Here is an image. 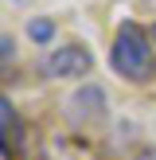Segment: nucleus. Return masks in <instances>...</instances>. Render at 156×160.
I'll use <instances>...</instances> for the list:
<instances>
[{
	"label": "nucleus",
	"instance_id": "nucleus-1",
	"mask_svg": "<svg viewBox=\"0 0 156 160\" xmlns=\"http://www.w3.org/2000/svg\"><path fill=\"white\" fill-rule=\"evenodd\" d=\"M109 67L113 74H121L125 82L133 86H148L156 82V43H152V31H144L140 23L121 20L109 39Z\"/></svg>",
	"mask_w": 156,
	"mask_h": 160
},
{
	"label": "nucleus",
	"instance_id": "nucleus-3",
	"mask_svg": "<svg viewBox=\"0 0 156 160\" xmlns=\"http://www.w3.org/2000/svg\"><path fill=\"white\" fill-rule=\"evenodd\" d=\"M66 117H70V121H78V125L105 117V90H101L98 82L78 86V94H70V98H66Z\"/></svg>",
	"mask_w": 156,
	"mask_h": 160
},
{
	"label": "nucleus",
	"instance_id": "nucleus-6",
	"mask_svg": "<svg viewBox=\"0 0 156 160\" xmlns=\"http://www.w3.org/2000/svg\"><path fill=\"white\" fill-rule=\"evenodd\" d=\"M12 55H16V43H12V35H0V62H4V70L12 67Z\"/></svg>",
	"mask_w": 156,
	"mask_h": 160
},
{
	"label": "nucleus",
	"instance_id": "nucleus-5",
	"mask_svg": "<svg viewBox=\"0 0 156 160\" xmlns=\"http://www.w3.org/2000/svg\"><path fill=\"white\" fill-rule=\"evenodd\" d=\"M55 31H59V28H55V20H47V16L27 20V39H31L35 47H47V43L55 39Z\"/></svg>",
	"mask_w": 156,
	"mask_h": 160
},
{
	"label": "nucleus",
	"instance_id": "nucleus-2",
	"mask_svg": "<svg viewBox=\"0 0 156 160\" xmlns=\"http://www.w3.org/2000/svg\"><path fill=\"white\" fill-rule=\"evenodd\" d=\"M94 70V55L86 43H59L39 59V74L43 78H82Z\"/></svg>",
	"mask_w": 156,
	"mask_h": 160
},
{
	"label": "nucleus",
	"instance_id": "nucleus-7",
	"mask_svg": "<svg viewBox=\"0 0 156 160\" xmlns=\"http://www.w3.org/2000/svg\"><path fill=\"white\" fill-rule=\"evenodd\" d=\"M152 43H156V23H152Z\"/></svg>",
	"mask_w": 156,
	"mask_h": 160
},
{
	"label": "nucleus",
	"instance_id": "nucleus-4",
	"mask_svg": "<svg viewBox=\"0 0 156 160\" xmlns=\"http://www.w3.org/2000/svg\"><path fill=\"white\" fill-rule=\"evenodd\" d=\"M0 133H4V156H12V148L20 152L23 145V125L12 109V98H0Z\"/></svg>",
	"mask_w": 156,
	"mask_h": 160
}]
</instances>
